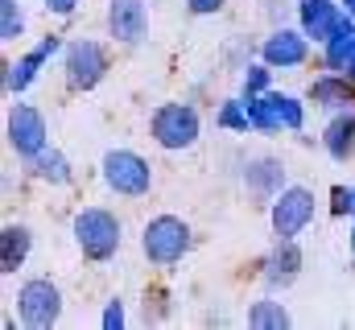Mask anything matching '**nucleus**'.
Returning a JSON list of instances; mask_svg holds the SVG:
<instances>
[{
  "instance_id": "f257e3e1",
  "label": "nucleus",
  "mask_w": 355,
  "mask_h": 330,
  "mask_svg": "<svg viewBox=\"0 0 355 330\" xmlns=\"http://www.w3.org/2000/svg\"><path fill=\"white\" fill-rule=\"evenodd\" d=\"M71 236H75V244L83 252V260L107 264L120 252V244H124V223L107 207H83L75 215V223H71Z\"/></svg>"
},
{
  "instance_id": "f03ea898",
  "label": "nucleus",
  "mask_w": 355,
  "mask_h": 330,
  "mask_svg": "<svg viewBox=\"0 0 355 330\" xmlns=\"http://www.w3.org/2000/svg\"><path fill=\"white\" fill-rule=\"evenodd\" d=\"M194 248V232L182 215H153L141 227V252L153 268H178Z\"/></svg>"
},
{
  "instance_id": "7ed1b4c3",
  "label": "nucleus",
  "mask_w": 355,
  "mask_h": 330,
  "mask_svg": "<svg viewBox=\"0 0 355 330\" xmlns=\"http://www.w3.org/2000/svg\"><path fill=\"white\" fill-rule=\"evenodd\" d=\"M149 137L157 149L166 153H182V149H194L198 137H202V116L194 103L186 99H170V103H157L153 116H149Z\"/></svg>"
},
{
  "instance_id": "20e7f679",
  "label": "nucleus",
  "mask_w": 355,
  "mask_h": 330,
  "mask_svg": "<svg viewBox=\"0 0 355 330\" xmlns=\"http://www.w3.org/2000/svg\"><path fill=\"white\" fill-rule=\"evenodd\" d=\"M99 177L120 198H145L153 190V165L137 149H107L99 162Z\"/></svg>"
},
{
  "instance_id": "39448f33",
  "label": "nucleus",
  "mask_w": 355,
  "mask_h": 330,
  "mask_svg": "<svg viewBox=\"0 0 355 330\" xmlns=\"http://www.w3.org/2000/svg\"><path fill=\"white\" fill-rule=\"evenodd\" d=\"M112 71V54L95 37H71L62 50V75L71 91H95Z\"/></svg>"
},
{
  "instance_id": "423d86ee",
  "label": "nucleus",
  "mask_w": 355,
  "mask_h": 330,
  "mask_svg": "<svg viewBox=\"0 0 355 330\" xmlns=\"http://www.w3.org/2000/svg\"><path fill=\"white\" fill-rule=\"evenodd\" d=\"M17 318L25 330H50L62 318V289L50 277H25L17 289Z\"/></svg>"
},
{
  "instance_id": "0eeeda50",
  "label": "nucleus",
  "mask_w": 355,
  "mask_h": 330,
  "mask_svg": "<svg viewBox=\"0 0 355 330\" xmlns=\"http://www.w3.org/2000/svg\"><path fill=\"white\" fill-rule=\"evenodd\" d=\"M318 215V198L310 186H297L289 182L272 202H268V223H272V236L277 240H297Z\"/></svg>"
},
{
  "instance_id": "6e6552de",
  "label": "nucleus",
  "mask_w": 355,
  "mask_h": 330,
  "mask_svg": "<svg viewBox=\"0 0 355 330\" xmlns=\"http://www.w3.org/2000/svg\"><path fill=\"white\" fill-rule=\"evenodd\" d=\"M252 107V132L281 137V132H302L306 128V103L289 91H265L257 99H248Z\"/></svg>"
},
{
  "instance_id": "1a4fd4ad",
  "label": "nucleus",
  "mask_w": 355,
  "mask_h": 330,
  "mask_svg": "<svg viewBox=\"0 0 355 330\" xmlns=\"http://www.w3.org/2000/svg\"><path fill=\"white\" fill-rule=\"evenodd\" d=\"M4 137H8V149H12L21 162L37 157V153L50 145V128H46L42 107H33V103H12V107H8V120H4Z\"/></svg>"
},
{
  "instance_id": "9d476101",
  "label": "nucleus",
  "mask_w": 355,
  "mask_h": 330,
  "mask_svg": "<svg viewBox=\"0 0 355 330\" xmlns=\"http://www.w3.org/2000/svg\"><path fill=\"white\" fill-rule=\"evenodd\" d=\"M310 37L302 33V25H272L268 37H261V58H265L272 71H297L310 62Z\"/></svg>"
},
{
  "instance_id": "9b49d317",
  "label": "nucleus",
  "mask_w": 355,
  "mask_h": 330,
  "mask_svg": "<svg viewBox=\"0 0 355 330\" xmlns=\"http://www.w3.org/2000/svg\"><path fill=\"white\" fill-rule=\"evenodd\" d=\"M103 25L116 46H141L149 37V0H107Z\"/></svg>"
},
{
  "instance_id": "f8f14e48",
  "label": "nucleus",
  "mask_w": 355,
  "mask_h": 330,
  "mask_svg": "<svg viewBox=\"0 0 355 330\" xmlns=\"http://www.w3.org/2000/svg\"><path fill=\"white\" fill-rule=\"evenodd\" d=\"M297 8V25H302V33L314 42V46H322V42H331L343 25H347V8H343V0H297L293 4Z\"/></svg>"
},
{
  "instance_id": "ddd939ff",
  "label": "nucleus",
  "mask_w": 355,
  "mask_h": 330,
  "mask_svg": "<svg viewBox=\"0 0 355 330\" xmlns=\"http://www.w3.org/2000/svg\"><path fill=\"white\" fill-rule=\"evenodd\" d=\"M285 186H289V182H285V162H281V157L261 153V157H248V162H244V190H248L257 202L268 207Z\"/></svg>"
},
{
  "instance_id": "4468645a",
  "label": "nucleus",
  "mask_w": 355,
  "mask_h": 330,
  "mask_svg": "<svg viewBox=\"0 0 355 330\" xmlns=\"http://www.w3.org/2000/svg\"><path fill=\"white\" fill-rule=\"evenodd\" d=\"M302 264H306V256H302L297 240H277L272 252L265 256V264H261V281H265L272 293H277V289H289V285L297 281Z\"/></svg>"
},
{
  "instance_id": "2eb2a0df",
  "label": "nucleus",
  "mask_w": 355,
  "mask_h": 330,
  "mask_svg": "<svg viewBox=\"0 0 355 330\" xmlns=\"http://www.w3.org/2000/svg\"><path fill=\"white\" fill-rule=\"evenodd\" d=\"M306 99H310L314 107H322V112H343V107H355V79L335 75V71H322L318 79H310Z\"/></svg>"
},
{
  "instance_id": "dca6fc26",
  "label": "nucleus",
  "mask_w": 355,
  "mask_h": 330,
  "mask_svg": "<svg viewBox=\"0 0 355 330\" xmlns=\"http://www.w3.org/2000/svg\"><path fill=\"white\" fill-rule=\"evenodd\" d=\"M322 149H327L331 162H339V165H347L355 157V107L331 112V120L322 128Z\"/></svg>"
},
{
  "instance_id": "f3484780",
  "label": "nucleus",
  "mask_w": 355,
  "mask_h": 330,
  "mask_svg": "<svg viewBox=\"0 0 355 330\" xmlns=\"http://www.w3.org/2000/svg\"><path fill=\"white\" fill-rule=\"evenodd\" d=\"M25 173H29L33 182H42V186H71V182H75V169L67 162V153L54 149V145H46L37 157H29V162H25Z\"/></svg>"
},
{
  "instance_id": "a211bd4d",
  "label": "nucleus",
  "mask_w": 355,
  "mask_h": 330,
  "mask_svg": "<svg viewBox=\"0 0 355 330\" xmlns=\"http://www.w3.org/2000/svg\"><path fill=\"white\" fill-rule=\"evenodd\" d=\"M29 252H33V232L25 223H4L0 227V272L4 277H12L17 268H25Z\"/></svg>"
},
{
  "instance_id": "6ab92c4d",
  "label": "nucleus",
  "mask_w": 355,
  "mask_h": 330,
  "mask_svg": "<svg viewBox=\"0 0 355 330\" xmlns=\"http://www.w3.org/2000/svg\"><path fill=\"white\" fill-rule=\"evenodd\" d=\"M42 67H46V58L37 54V46L25 50L21 58H8V62H4V91H8V95H25V91L37 82Z\"/></svg>"
},
{
  "instance_id": "aec40b11",
  "label": "nucleus",
  "mask_w": 355,
  "mask_h": 330,
  "mask_svg": "<svg viewBox=\"0 0 355 330\" xmlns=\"http://www.w3.org/2000/svg\"><path fill=\"white\" fill-rule=\"evenodd\" d=\"M289 322H293V318H289L285 302H277V297H272V289L248 306V327H252V330H281V327H289Z\"/></svg>"
},
{
  "instance_id": "412c9836",
  "label": "nucleus",
  "mask_w": 355,
  "mask_h": 330,
  "mask_svg": "<svg viewBox=\"0 0 355 330\" xmlns=\"http://www.w3.org/2000/svg\"><path fill=\"white\" fill-rule=\"evenodd\" d=\"M215 124H219L223 132H252V107H248V99H244V95L223 99L219 112H215Z\"/></svg>"
},
{
  "instance_id": "4be33fe9",
  "label": "nucleus",
  "mask_w": 355,
  "mask_h": 330,
  "mask_svg": "<svg viewBox=\"0 0 355 330\" xmlns=\"http://www.w3.org/2000/svg\"><path fill=\"white\" fill-rule=\"evenodd\" d=\"M17 37H25V4L21 0H0V42L12 46Z\"/></svg>"
},
{
  "instance_id": "5701e85b",
  "label": "nucleus",
  "mask_w": 355,
  "mask_h": 330,
  "mask_svg": "<svg viewBox=\"0 0 355 330\" xmlns=\"http://www.w3.org/2000/svg\"><path fill=\"white\" fill-rule=\"evenodd\" d=\"M265 91H272V67H268L265 58H261V62H248L244 75H240V95H244V99H257V95H265Z\"/></svg>"
},
{
  "instance_id": "b1692460",
  "label": "nucleus",
  "mask_w": 355,
  "mask_h": 330,
  "mask_svg": "<svg viewBox=\"0 0 355 330\" xmlns=\"http://www.w3.org/2000/svg\"><path fill=\"white\" fill-rule=\"evenodd\" d=\"M331 215H352L355 219V186H335L331 190Z\"/></svg>"
},
{
  "instance_id": "393cba45",
  "label": "nucleus",
  "mask_w": 355,
  "mask_h": 330,
  "mask_svg": "<svg viewBox=\"0 0 355 330\" xmlns=\"http://www.w3.org/2000/svg\"><path fill=\"white\" fill-rule=\"evenodd\" d=\"M124 322H128V314H124V302H120V297H112V302L103 306V314H99V327H103V330H120Z\"/></svg>"
},
{
  "instance_id": "a878e982",
  "label": "nucleus",
  "mask_w": 355,
  "mask_h": 330,
  "mask_svg": "<svg viewBox=\"0 0 355 330\" xmlns=\"http://www.w3.org/2000/svg\"><path fill=\"white\" fill-rule=\"evenodd\" d=\"M223 4L227 0H186V12L190 17H215V12H223Z\"/></svg>"
},
{
  "instance_id": "bb28decb",
  "label": "nucleus",
  "mask_w": 355,
  "mask_h": 330,
  "mask_svg": "<svg viewBox=\"0 0 355 330\" xmlns=\"http://www.w3.org/2000/svg\"><path fill=\"white\" fill-rule=\"evenodd\" d=\"M79 4H83V0H42V8H46V12H54V17H71Z\"/></svg>"
},
{
  "instance_id": "cd10ccee",
  "label": "nucleus",
  "mask_w": 355,
  "mask_h": 330,
  "mask_svg": "<svg viewBox=\"0 0 355 330\" xmlns=\"http://www.w3.org/2000/svg\"><path fill=\"white\" fill-rule=\"evenodd\" d=\"M347 244H352V256H355V219H352V232H347Z\"/></svg>"
},
{
  "instance_id": "c85d7f7f",
  "label": "nucleus",
  "mask_w": 355,
  "mask_h": 330,
  "mask_svg": "<svg viewBox=\"0 0 355 330\" xmlns=\"http://www.w3.org/2000/svg\"><path fill=\"white\" fill-rule=\"evenodd\" d=\"M343 8H347V12L355 17V0H343Z\"/></svg>"
}]
</instances>
